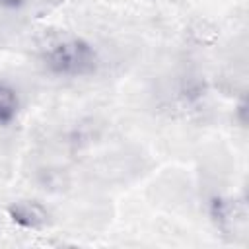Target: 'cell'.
I'll list each match as a JSON object with an SVG mask.
<instances>
[{
	"label": "cell",
	"instance_id": "1",
	"mask_svg": "<svg viewBox=\"0 0 249 249\" xmlns=\"http://www.w3.org/2000/svg\"><path fill=\"white\" fill-rule=\"evenodd\" d=\"M43 62L51 72L74 78L89 74L95 68V53L86 41L62 35L47 41L43 47Z\"/></svg>",
	"mask_w": 249,
	"mask_h": 249
},
{
	"label": "cell",
	"instance_id": "3",
	"mask_svg": "<svg viewBox=\"0 0 249 249\" xmlns=\"http://www.w3.org/2000/svg\"><path fill=\"white\" fill-rule=\"evenodd\" d=\"M18 107H19V101H18L16 89L0 82V124L10 123L16 117Z\"/></svg>",
	"mask_w": 249,
	"mask_h": 249
},
{
	"label": "cell",
	"instance_id": "2",
	"mask_svg": "<svg viewBox=\"0 0 249 249\" xmlns=\"http://www.w3.org/2000/svg\"><path fill=\"white\" fill-rule=\"evenodd\" d=\"M12 220L23 228H41L47 222V212L37 202H18L10 208Z\"/></svg>",
	"mask_w": 249,
	"mask_h": 249
}]
</instances>
